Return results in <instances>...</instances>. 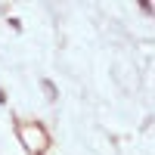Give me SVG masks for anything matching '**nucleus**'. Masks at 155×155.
I'll use <instances>...</instances> for the list:
<instances>
[{"label": "nucleus", "instance_id": "obj_1", "mask_svg": "<svg viewBox=\"0 0 155 155\" xmlns=\"http://www.w3.org/2000/svg\"><path fill=\"white\" fill-rule=\"evenodd\" d=\"M19 137L28 143V149L31 152H41L44 146H47V130L41 124H34V127H25V124H19Z\"/></svg>", "mask_w": 155, "mask_h": 155}, {"label": "nucleus", "instance_id": "obj_2", "mask_svg": "<svg viewBox=\"0 0 155 155\" xmlns=\"http://www.w3.org/2000/svg\"><path fill=\"white\" fill-rule=\"evenodd\" d=\"M41 87H44L47 99H56V96H59V93H56V84H53V81H41Z\"/></svg>", "mask_w": 155, "mask_h": 155}, {"label": "nucleus", "instance_id": "obj_3", "mask_svg": "<svg viewBox=\"0 0 155 155\" xmlns=\"http://www.w3.org/2000/svg\"><path fill=\"white\" fill-rule=\"evenodd\" d=\"M0 102H6V96H3V87H0Z\"/></svg>", "mask_w": 155, "mask_h": 155}]
</instances>
